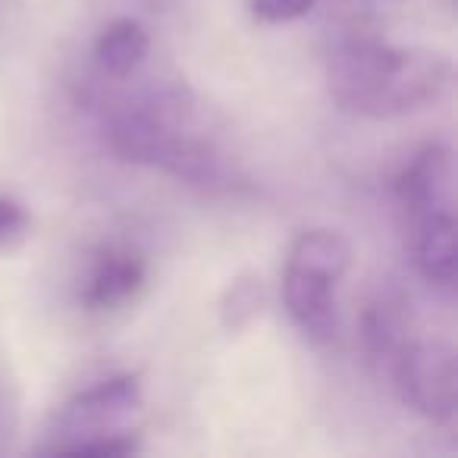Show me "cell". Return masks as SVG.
<instances>
[{
    "mask_svg": "<svg viewBox=\"0 0 458 458\" xmlns=\"http://www.w3.org/2000/svg\"><path fill=\"white\" fill-rule=\"evenodd\" d=\"M148 267L139 251L126 245H101L91 258L89 276L82 286V308L95 314H110L126 308L129 301L139 299L145 289Z\"/></svg>",
    "mask_w": 458,
    "mask_h": 458,
    "instance_id": "7",
    "label": "cell"
},
{
    "mask_svg": "<svg viewBox=\"0 0 458 458\" xmlns=\"http://www.w3.org/2000/svg\"><path fill=\"white\" fill-rule=\"evenodd\" d=\"M414 339L411 308L402 295L383 293L368 305L361 314V349L370 370L377 377H386L395 358L405 352V345Z\"/></svg>",
    "mask_w": 458,
    "mask_h": 458,
    "instance_id": "8",
    "label": "cell"
},
{
    "mask_svg": "<svg viewBox=\"0 0 458 458\" xmlns=\"http://www.w3.org/2000/svg\"><path fill=\"white\" fill-rule=\"evenodd\" d=\"M395 204H399L405 233L418 223L439 214H455V170L452 151L439 141L424 145L395 176Z\"/></svg>",
    "mask_w": 458,
    "mask_h": 458,
    "instance_id": "5",
    "label": "cell"
},
{
    "mask_svg": "<svg viewBox=\"0 0 458 458\" xmlns=\"http://www.w3.org/2000/svg\"><path fill=\"white\" fill-rule=\"evenodd\" d=\"M148 51H151V35L139 20H114L110 26L101 29V35L95 38V66L101 72V79L110 82H129L139 76V70L145 66Z\"/></svg>",
    "mask_w": 458,
    "mask_h": 458,
    "instance_id": "9",
    "label": "cell"
},
{
    "mask_svg": "<svg viewBox=\"0 0 458 458\" xmlns=\"http://www.w3.org/2000/svg\"><path fill=\"white\" fill-rule=\"evenodd\" d=\"M195 101L182 82H145L101 98V123L110 151L135 166H154L189 185H223L226 157L191 132Z\"/></svg>",
    "mask_w": 458,
    "mask_h": 458,
    "instance_id": "1",
    "label": "cell"
},
{
    "mask_svg": "<svg viewBox=\"0 0 458 458\" xmlns=\"http://www.w3.org/2000/svg\"><path fill=\"white\" fill-rule=\"evenodd\" d=\"M452 60L430 47H393L352 38L330 54L327 89L343 110L364 120H402L449 91Z\"/></svg>",
    "mask_w": 458,
    "mask_h": 458,
    "instance_id": "2",
    "label": "cell"
},
{
    "mask_svg": "<svg viewBox=\"0 0 458 458\" xmlns=\"http://www.w3.org/2000/svg\"><path fill=\"white\" fill-rule=\"evenodd\" d=\"M32 236V214L13 195H0V255H13Z\"/></svg>",
    "mask_w": 458,
    "mask_h": 458,
    "instance_id": "13",
    "label": "cell"
},
{
    "mask_svg": "<svg viewBox=\"0 0 458 458\" xmlns=\"http://www.w3.org/2000/svg\"><path fill=\"white\" fill-rule=\"evenodd\" d=\"M320 0H251V13L264 26H286L308 16Z\"/></svg>",
    "mask_w": 458,
    "mask_h": 458,
    "instance_id": "15",
    "label": "cell"
},
{
    "mask_svg": "<svg viewBox=\"0 0 458 458\" xmlns=\"http://www.w3.org/2000/svg\"><path fill=\"white\" fill-rule=\"evenodd\" d=\"M414 264L430 286L452 289L458 270V242H455V214H439L408 229Z\"/></svg>",
    "mask_w": 458,
    "mask_h": 458,
    "instance_id": "10",
    "label": "cell"
},
{
    "mask_svg": "<svg viewBox=\"0 0 458 458\" xmlns=\"http://www.w3.org/2000/svg\"><path fill=\"white\" fill-rule=\"evenodd\" d=\"M386 380L405 408L437 427H449L458 408L455 349L443 339H411Z\"/></svg>",
    "mask_w": 458,
    "mask_h": 458,
    "instance_id": "4",
    "label": "cell"
},
{
    "mask_svg": "<svg viewBox=\"0 0 458 458\" xmlns=\"http://www.w3.org/2000/svg\"><path fill=\"white\" fill-rule=\"evenodd\" d=\"M339 286L343 280H333L318 270L295 267V264H286L283 270V305H286L295 330L318 349L336 345L339 330H343Z\"/></svg>",
    "mask_w": 458,
    "mask_h": 458,
    "instance_id": "6",
    "label": "cell"
},
{
    "mask_svg": "<svg viewBox=\"0 0 458 458\" xmlns=\"http://www.w3.org/2000/svg\"><path fill=\"white\" fill-rule=\"evenodd\" d=\"M286 264L318 270V274H327L333 280H345V274L352 267V245L336 229H305L289 245Z\"/></svg>",
    "mask_w": 458,
    "mask_h": 458,
    "instance_id": "11",
    "label": "cell"
},
{
    "mask_svg": "<svg viewBox=\"0 0 458 458\" xmlns=\"http://www.w3.org/2000/svg\"><path fill=\"white\" fill-rule=\"evenodd\" d=\"M267 308V289L258 274H239L220 295V324L229 336L245 333L255 320H261Z\"/></svg>",
    "mask_w": 458,
    "mask_h": 458,
    "instance_id": "12",
    "label": "cell"
},
{
    "mask_svg": "<svg viewBox=\"0 0 458 458\" xmlns=\"http://www.w3.org/2000/svg\"><path fill=\"white\" fill-rule=\"evenodd\" d=\"M22 420V395L20 383L13 380L7 368H0V455L13 449V439L20 433Z\"/></svg>",
    "mask_w": 458,
    "mask_h": 458,
    "instance_id": "14",
    "label": "cell"
},
{
    "mask_svg": "<svg viewBox=\"0 0 458 458\" xmlns=\"http://www.w3.org/2000/svg\"><path fill=\"white\" fill-rule=\"evenodd\" d=\"M145 405V389L139 374H116L95 386L82 389L66 399L51 418V445L54 455H72L82 443H91L107 433L129 430Z\"/></svg>",
    "mask_w": 458,
    "mask_h": 458,
    "instance_id": "3",
    "label": "cell"
}]
</instances>
